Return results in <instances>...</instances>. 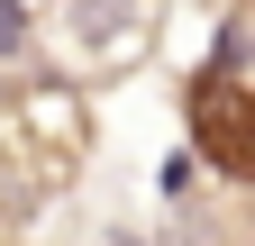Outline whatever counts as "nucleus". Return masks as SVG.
Masks as SVG:
<instances>
[{"label":"nucleus","mask_w":255,"mask_h":246,"mask_svg":"<svg viewBox=\"0 0 255 246\" xmlns=\"http://www.w3.org/2000/svg\"><path fill=\"white\" fill-rule=\"evenodd\" d=\"M191 137H201V155L219 173H255V137H246V91H237V73L210 64V82L191 91Z\"/></svg>","instance_id":"nucleus-1"},{"label":"nucleus","mask_w":255,"mask_h":246,"mask_svg":"<svg viewBox=\"0 0 255 246\" xmlns=\"http://www.w3.org/2000/svg\"><path fill=\"white\" fill-rule=\"evenodd\" d=\"M18 37H27V18H18V0H0V55H9Z\"/></svg>","instance_id":"nucleus-2"}]
</instances>
